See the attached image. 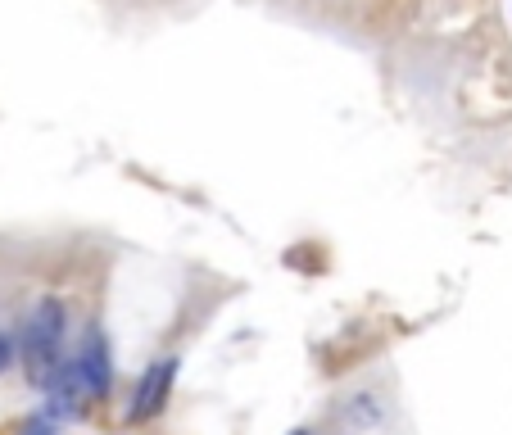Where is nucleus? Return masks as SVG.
<instances>
[{
	"label": "nucleus",
	"instance_id": "7ed1b4c3",
	"mask_svg": "<svg viewBox=\"0 0 512 435\" xmlns=\"http://www.w3.org/2000/svg\"><path fill=\"white\" fill-rule=\"evenodd\" d=\"M177 363H182L177 354H164L141 372V381H136V390H132V408H127L132 422H150V417H159L168 408V395H173V381H177Z\"/></svg>",
	"mask_w": 512,
	"mask_h": 435
},
{
	"label": "nucleus",
	"instance_id": "f03ea898",
	"mask_svg": "<svg viewBox=\"0 0 512 435\" xmlns=\"http://www.w3.org/2000/svg\"><path fill=\"white\" fill-rule=\"evenodd\" d=\"M68 372H73V381H78V390L87 399H96V404L109 399V386H114V349H109L105 327L91 322V327L82 331L78 354L68 358Z\"/></svg>",
	"mask_w": 512,
	"mask_h": 435
},
{
	"label": "nucleus",
	"instance_id": "20e7f679",
	"mask_svg": "<svg viewBox=\"0 0 512 435\" xmlns=\"http://www.w3.org/2000/svg\"><path fill=\"white\" fill-rule=\"evenodd\" d=\"M14 363H19V340H14L10 331H0V377H5Z\"/></svg>",
	"mask_w": 512,
	"mask_h": 435
},
{
	"label": "nucleus",
	"instance_id": "f257e3e1",
	"mask_svg": "<svg viewBox=\"0 0 512 435\" xmlns=\"http://www.w3.org/2000/svg\"><path fill=\"white\" fill-rule=\"evenodd\" d=\"M64 340H68V309L59 295H41L32 304L19 336V358L28 368L32 386H50L64 372Z\"/></svg>",
	"mask_w": 512,
	"mask_h": 435
},
{
	"label": "nucleus",
	"instance_id": "39448f33",
	"mask_svg": "<svg viewBox=\"0 0 512 435\" xmlns=\"http://www.w3.org/2000/svg\"><path fill=\"white\" fill-rule=\"evenodd\" d=\"M55 431H59L55 417H50V413H37V417H28V422H23L19 435H55Z\"/></svg>",
	"mask_w": 512,
	"mask_h": 435
},
{
	"label": "nucleus",
	"instance_id": "423d86ee",
	"mask_svg": "<svg viewBox=\"0 0 512 435\" xmlns=\"http://www.w3.org/2000/svg\"><path fill=\"white\" fill-rule=\"evenodd\" d=\"M290 435H313V431H290Z\"/></svg>",
	"mask_w": 512,
	"mask_h": 435
}]
</instances>
